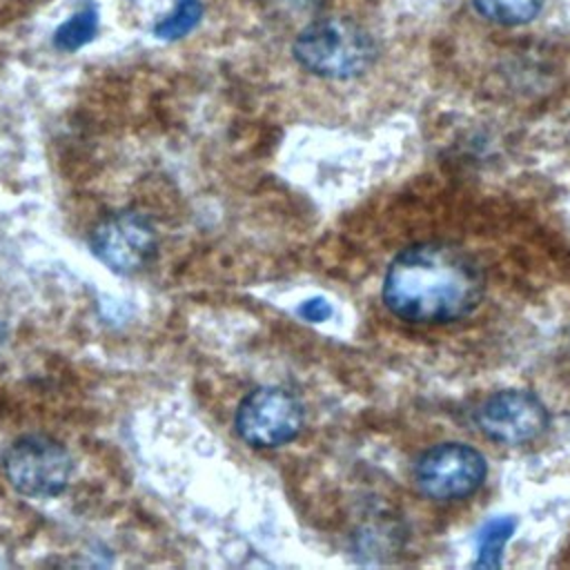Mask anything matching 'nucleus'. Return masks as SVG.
<instances>
[{"label":"nucleus","mask_w":570,"mask_h":570,"mask_svg":"<svg viewBox=\"0 0 570 570\" xmlns=\"http://www.w3.org/2000/svg\"><path fill=\"white\" fill-rule=\"evenodd\" d=\"M483 276L472 256L443 243H421L401 252L387 267L383 301L410 323H450L481 301Z\"/></svg>","instance_id":"obj_1"},{"label":"nucleus","mask_w":570,"mask_h":570,"mask_svg":"<svg viewBox=\"0 0 570 570\" xmlns=\"http://www.w3.org/2000/svg\"><path fill=\"white\" fill-rule=\"evenodd\" d=\"M294 58L309 73L347 80L365 73L376 60L372 36L347 18H321L309 22L294 40Z\"/></svg>","instance_id":"obj_2"},{"label":"nucleus","mask_w":570,"mask_h":570,"mask_svg":"<svg viewBox=\"0 0 570 570\" xmlns=\"http://www.w3.org/2000/svg\"><path fill=\"white\" fill-rule=\"evenodd\" d=\"M4 474L16 492L31 499H49L67 488L71 456L51 436H22L4 454Z\"/></svg>","instance_id":"obj_3"},{"label":"nucleus","mask_w":570,"mask_h":570,"mask_svg":"<svg viewBox=\"0 0 570 570\" xmlns=\"http://www.w3.org/2000/svg\"><path fill=\"white\" fill-rule=\"evenodd\" d=\"M234 423L247 445L261 450L281 448L298 436L303 428V405L283 387H258L240 401Z\"/></svg>","instance_id":"obj_4"},{"label":"nucleus","mask_w":570,"mask_h":570,"mask_svg":"<svg viewBox=\"0 0 570 570\" xmlns=\"http://www.w3.org/2000/svg\"><path fill=\"white\" fill-rule=\"evenodd\" d=\"M89 245L100 263L125 276L145 269L158 249L151 223L138 212H116L100 220Z\"/></svg>","instance_id":"obj_5"},{"label":"nucleus","mask_w":570,"mask_h":570,"mask_svg":"<svg viewBox=\"0 0 570 570\" xmlns=\"http://www.w3.org/2000/svg\"><path fill=\"white\" fill-rule=\"evenodd\" d=\"M414 479L419 490L434 501L463 499L483 483L485 461L465 443H441L416 461Z\"/></svg>","instance_id":"obj_6"},{"label":"nucleus","mask_w":570,"mask_h":570,"mask_svg":"<svg viewBox=\"0 0 570 570\" xmlns=\"http://www.w3.org/2000/svg\"><path fill=\"white\" fill-rule=\"evenodd\" d=\"M476 425L499 443L519 445L537 439L548 428L541 401L521 390L492 394L476 412Z\"/></svg>","instance_id":"obj_7"},{"label":"nucleus","mask_w":570,"mask_h":570,"mask_svg":"<svg viewBox=\"0 0 570 570\" xmlns=\"http://www.w3.org/2000/svg\"><path fill=\"white\" fill-rule=\"evenodd\" d=\"M472 4L479 16L505 27L525 24L543 9V0H472Z\"/></svg>","instance_id":"obj_8"},{"label":"nucleus","mask_w":570,"mask_h":570,"mask_svg":"<svg viewBox=\"0 0 570 570\" xmlns=\"http://www.w3.org/2000/svg\"><path fill=\"white\" fill-rule=\"evenodd\" d=\"M98 31V11L96 7H87L78 13H73L69 20H65L56 33H53V45L60 51H76L85 47L87 42L94 40Z\"/></svg>","instance_id":"obj_9"},{"label":"nucleus","mask_w":570,"mask_h":570,"mask_svg":"<svg viewBox=\"0 0 570 570\" xmlns=\"http://www.w3.org/2000/svg\"><path fill=\"white\" fill-rule=\"evenodd\" d=\"M203 18V2L200 0H180L176 9L156 22L154 33L163 40H178L191 33Z\"/></svg>","instance_id":"obj_10"},{"label":"nucleus","mask_w":570,"mask_h":570,"mask_svg":"<svg viewBox=\"0 0 570 570\" xmlns=\"http://www.w3.org/2000/svg\"><path fill=\"white\" fill-rule=\"evenodd\" d=\"M514 530V521L508 519V517H501V519H494L490 521L483 532H481V543H479V557H476V563L479 566H488V568H494L501 563V550H503V543L508 541L510 532Z\"/></svg>","instance_id":"obj_11"},{"label":"nucleus","mask_w":570,"mask_h":570,"mask_svg":"<svg viewBox=\"0 0 570 570\" xmlns=\"http://www.w3.org/2000/svg\"><path fill=\"white\" fill-rule=\"evenodd\" d=\"M298 314H301L305 321H309V323H323L325 318L332 316V307H330V303H327L325 298L316 296V298L305 301V303L298 307Z\"/></svg>","instance_id":"obj_12"}]
</instances>
